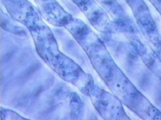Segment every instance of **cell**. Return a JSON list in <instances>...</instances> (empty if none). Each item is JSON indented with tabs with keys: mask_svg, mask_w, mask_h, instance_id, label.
Returning <instances> with one entry per match:
<instances>
[{
	"mask_svg": "<svg viewBox=\"0 0 161 120\" xmlns=\"http://www.w3.org/2000/svg\"><path fill=\"white\" fill-rule=\"evenodd\" d=\"M141 23L145 28L149 31H154L156 28V26L155 22L152 18L149 17L142 18Z\"/></svg>",
	"mask_w": 161,
	"mask_h": 120,
	"instance_id": "1",
	"label": "cell"
}]
</instances>
